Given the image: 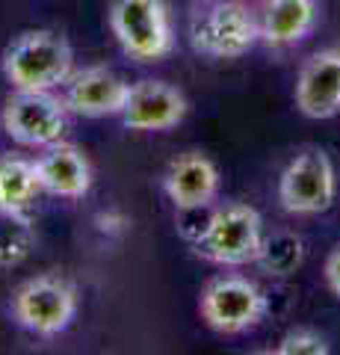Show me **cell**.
<instances>
[{"label":"cell","instance_id":"cell-5","mask_svg":"<svg viewBox=\"0 0 340 355\" xmlns=\"http://www.w3.org/2000/svg\"><path fill=\"white\" fill-rule=\"evenodd\" d=\"M12 317L39 338H57L78 317V291L62 275L27 279L12 296Z\"/></svg>","mask_w":340,"mask_h":355},{"label":"cell","instance_id":"cell-18","mask_svg":"<svg viewBox=\"0 0 340 355\" xmlns=\"http://www.w3.org/2000/svg\"><path fill=\"white\" fill-rule=\"evenodd\" d=\"M328 340L314 329H293L287 331L278 347H276V355H328Z\"/></svg>","mask_w":340,"mask_h":355},{"label":"cell","instance_id":"cell-9","mask_svg":"<svg viewBox=\"0 0 340 355\" xmlns=\"http://www.w3.org/2000/svg\"><path fill=\"white\" fill-rule=\"evenodd\" d=\"M186 95L178 86L166 80H139L130 86L127 104L122 110V121L127 130L151 133V130H172L186 119Z\"/></svg>","mask_w":340,"mask_h":355},{"label":"cell","instance_id":"cell-20","mask_svg":"<svg viewBox=\"0 0 340 355\" xmlns=\"http://www.w3.org/2000/svg\"><path fill=\"white\" fill-rule=\"evenodd\" d=\"M323 279L328 284V291L340 299V246H334L332 252H328L325 266H323Z\"/></svg>","mask_w":340,"mask_h":355},{"label":"cell","instance_id":"cell-16","mask_svg":"<svg viewBox=\"0 0 340 355\" xmlns=\"http://www.w3.org/2000/svg\"><path fill=\"white\" fill-rule=\"evenodd\" d=\"M258 266L272 279H287L296 275L305 263V240L296 231H272L263 234V246L258 254Z\"/></svg>","mask_w":340,"mask_h":355},{"label":"cell","instance_id":"cell-8","mask_svg":"<svg viewBox=\"0 0 340 355\" xmlns=\"http://www.w3.org/2000/svg\"><path fill=\"white\" fill-rule=\"evenodd\" d=\"M0 125L21 146L48 148L69 133V107L51 92H12L0 113Z\"/></svg>","mask_w":340,"mask_h":355},{"label":"cell","instance_id":"cell-11","mask_svg":"<svg viewBox=\"0 0 340 355\" xmlns=\"http://www.w3.org/2000/svg\"><path fill=\"white\" fill-rule=\"evenodd\" d=\"M293 101L305 119L323 121L340 116V48L316 51L296 77Z\"/></svg>","mask_w":340,"mask_h":355},{"label":"cell","instance_id":"cell-10","mask_svg":"<svg viewBox=\"0 0 340 355\" xmlns=\"http://www.w3.org/2000/svg\"><path fill=\"white\" fill-rule=\"evenodd\" d=\"M127 95H130V83H125L113 69L89 65V69L74 71L69 77L62 101L74 116L107 119V116H122Z\"/></svg>","mask_w":340,"mask_h":355},{"label":"cell","instance_id":"cell-14","mask_svg":"<svg viewBox=\"0 0 340 355\" xmlns=\"http://www.w3.org/2000/svg\"><path fill=\"white\" fill-rule=\"evenodd\" d=\"M316 24L314 0H263L260 42L272 51H284L308 39Z\"/></svg>","mask_w":340,"mask_h":355},{"label":"cell","instance_id":"cell-21","mask_svg":"<svg viewBox=\"0 0 340 355\" xmlns=\"http://www.w3.org/2000/svg\"><path fill=\"white\" fill-rule=\"evenodd\" d=\"M207 3H216V0H207Z\"/></svg>","mask_w":340,"mask_h":355},{"label":"cell","instance_id":"cell-13","mask_svg":"<svg viewBox=\"0 0 340 355\" xmlns=\"http://www.w3.org/2000/svg\"><path fill=\"white\" fill-rule=\"evenodd\" d=\"M36 175L42 193L60 198H83L92 190V166L86 160V154L69 146V142L48 146L45 154L36 160Z\"/></svg>","mask_w":340,"mask_h":355},{"label":"cell","instance_id":"cell-1","mask_svg":"<svg viewBox=\"0 0 340 355\" xmlns=\"http://www.w3.org/2000/svg\"><path fill=\"white\" fill-rule=\"evenodd\" d=\"M0 71L12 92H53L74 74V51L53 30H27L3 48Z\"/></svg>","mask_w":340,"mask_h":355},{"label":"cell","instance_id":"cell-17","mask_svg":"<svg viewBox=\"0 0 340 355\" xmlns=\"http://www.w3.org/2000/svg\"><path fill=\"white\" fill-rule=\"evenodd\" d=\"M33 249L30 216L0 214V266H18Z\"/></svg>","mask_w":340,"mask_h":355},{"label":"cell","instance_id":"cell-12","mask_svg":"<svg viewBox=\"0 0 340 355\" xmlns=\"http://www.w3.org/2000/svg\"><path fill=\"white\" fill-rule=\"evenodd\" d=\"M163 193L175 205V210H190L213 205L219 193V169L202 151H186L175 157L160 178Z\"/></svg>","mask_w":340,"mask_h":355},{"label":"cell","instance_id":"cell-3","mask_svg":"<svg viewBox=\"0 0 340 355\" xmlns=\"http://www.w3.org/2000/svg\"><path fill=\"white\" fill-rule=\"evenodd\" d=\"M109 30L122 51L136 62H160L175 48L169 9L163 0H113Z\"/></svg>","mask_w":340,"mask_h":355},{"label":"cell","instance_id":"cell-19","mask_svg":"<svg viewBox=\"0 0 340 355\" xmlns=\"http://www.w3.org/2000/svg\"><path fill=\"white\" fill-rule=\"evenodd\" d=\"M95 225L107 237H122L125 231L130 228V219L122 214V210H107V214H98L95 216Z\"/></svg>","mask_w":340,"mask_h":355},{"label":"cell","instance_id":"cell-4","mask_svg":"<svg viewBox=\"0 0 340 355\" xmlns=\"http://www.w3.org/2000/svg\"><path fill=\"white\" fill-rule=\"evenodd\" d=\"M260 42V21L243 3L216 0L190 24V44L207 60H240Z\"/></svg>","mask_w":340,"mask_h":355},{"label":"cell","instance_id":"cell-15","mask_svg":"<svg viewBox=\"0 0 340 355\" xmlns=\"http://www.w3.org/2000/svg\"><path fill=\"white\" fill-rule=\"evenodd\" d=\"M42 193L36 160L24 157H0V214L27 216Z\"/></svg>","mask_w":340,"mask_h":355},{"label":"cell","instance_id":"cell-7","mask_svg":"<svg viewBox=\"0 0 340 355\" xmlns=\"http://www.w3.org/2000/svg\"><path fill=\"white\" fill-rule=\"evenodd\" d=\"M337 175L323 148H305L278 178V202L290 216H316L334 205Z\"/></svg>","mask_w":340,"mask_h":355},{"label":"cell","instance_id":"cell-2","mask_svg":"<svg viewBox=\"0 0 340 355\" xmlns=\"http://www.w3.org/2000/svg\"><path fill=\"white\" fill-rule=\"evenodd\" d=\"M263 219L246 202H225L213 207L211 225L193 243L199 258L216 266H246L255 263L263 246Z\"/></svg>","mask_w":340,"mask_h":355},{"label":"cell","instance_id":"cell-6","mask_svg":"<svg viewBox=\"0 0 340 355\" xmlns=\"http://www.w3.org/2000/svg\"><path fill=\"white\" fill-rule=\"evenodd\" d=\"M267 293L246 275H216L204 284L199 311L219 335H243L267 317Z\"/></svg>","mask_w":340,"mask_h":355}]
</instances>
